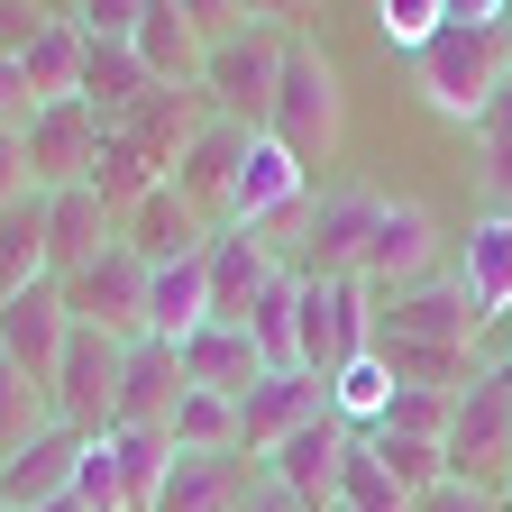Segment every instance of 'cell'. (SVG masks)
Returning <instances> with one entry per match:
<instances>
[{"label":"cell","instance_id":"9a60e30c","mask_svg":"<svg viewBox=\"0 0 512 512\" xmlns=\"http://www.w3.org/2000/svg\"><path fill=\"white\" fill-rule=\"evenodd\" d=\"M128 55L147 64L156 92H202L211 46H202V28H192V0H147L138 28H128Z\"/></svg>","mask_w":512,"mask_h":512},{"label":"cell","instance_id":"cb8c5ba5","mask_svg":"<svg viewBox=\"0 0 512 512\" xmlns=\"http://www.w3.org/2000/svg\"><path fill=\"white\" fill-rule=\"evenodd\" d=\"M458 284L485 320L512 311V211H476L467 238H458Z\"/></svg>","mask_w":512,"mask_h":512},{"label":"cell","instance_id":"d4e9b609","mask_svg":"<svg viewBox=\"0 0 512 512\" xmlns=\"http://www.w3.org/2000/svg\"><path fill=\"white\" fill-rule=\"evenodd\" d=\"M192 330H211V266H202V256H183V266H156V275H147V339L183 348Z\"/></svg>","mask_w":512,"mask_h":512},{"label":"cell","instance_id":"e0dca14e","mask_svg":"<svg viewBox=\"0 0 512 512\" xmlns=\"http://www.w3.org/2000/svg\"><path fill=\"white\" fill-rule=\"evenodd\" d=\"M64 339H74L64 284H28V293H10V302H0V357H10L19 375L55 384V357H64Z\"/></svg>","mask_w":512,"mask_h":512},{"label":"cell","instance_id":"ee69618b","mask_svg":"<svg viewBox=\"0 0 512 512\" xmlns=\"http://www.w3.org/2000/svg\"><path fill=\"white\" fill-rule=\"evenodd\" d=\"M28 119H37V92H28V74H19V64L0 55V128H28Z\"/></svg>","mask_w":512,"mask_h":512},{"label":"cell","instance_id":"d6a6232c","mask_svg":"<svg viewBox=\"0 0 512 512\" xmlns=\"http://www.w3.org/2000/svg\"><path fill=\"white\" fill-rule=\"evenodd\" d=\"M165 439H174V448H192V458H202V448H238V403L192 384V394L174 403V421H165Z\"/></svg>","mask_w":512,"mask_h":512},{"label":"cell","instance_id":"2e32d148","mask_svg":"<svg viewBox=\"0 0 512 512\" xmlns=\"http://www.w3.org/2000/svg\"><path fill=\"white\" fill-rule=\"evenodd\" d=\"M74 476H83V430H37L28 448H10L0 458V512H46V503H64L74 494Z\"/></svg>","mask_w":512,"mask_h":512},{"label":"cell","instance_id":"ab89813d","mask_svg":"<svg viewBox=\"0 0 512 512\" xmlns=\"http://www.w3.org/2000/svg\"><path fill=\"white\" fill-rule=\"evenodd\" d=\"M448 19H458V0H394V10H375V28H384V46H394V55H421Z\"/></svg>","mask_w":512,"mask_h":512},{"label":"cell","instance_id":"f6af8a7d","mask_svg":"<svg viewBox=\"0 0 512 512\" xmlns=\"http://www.w3.org/2000/svg\"><path fill=\"white\" fill-rule=\"evenodd\" d=\"M238 512H302V503H293V494H284V485H275V476H256V494H247V503H238Z\"/></svg>","mask_w":512,"mask_h":512},{"label":"cell","instance_id":"4fadbf2b","mask_svg":"<svg viewBox=\"0 0 512 512\" xmlns=\"http://www.w3.org/2000/svg\"><path fill=\"white\" fill-rule=\"evenodd\" d=\"M110 247H119V211L101 202L92 183L46 192V284H74L83 266H101Z\"/></svg>","mask_w":512,"mask_h":512},{"label":"cell","instance_id":"8fae6325","mask_svg":"<svg viewBox=\"0 0 512 512\" xmlns=\"http://www.w3.org/2000/svg\"><path fill=\"white\" fill-rule=\"evenodd\" d=\"M348 448H357V430L339 421V412H320L311 430H293L284 448H275V458H256V467H266L302 512H339V476H348Z\"/></svg>","mask_w":512,"mask_h":512},{"label":"cell","instance_id":"7a4b0ae2","mask_svg":"<svg viewBox=\"0 0 512 512\" xmlns=\"http://www.w3.org/2000/svg\"><path fill=\"white\" fill-rule=\"evenodd\" d=\"M339 128H348V92L330 74V55H320L302 28L284 46V74H275V110H266V138L302 165H330L339 156Z\"/></svg>","mask_w":512,"mask_h":512},{"label":"cell","instance_id":"e575fe53","mask_svg":"<svg viewBox=\"0 0 512 512\" xmlns=\"http://www.w3.org/2000/svg\"><path fill=\"white\" fill-rule=\"evenodd\" d=\"M384 403H394V375H384V357H357L348 375H330V412H339L357 439L384 421Z\"/></svg>","mask_w":512,"mask_h":512},{"label":"cell","instance_id":"4316f807","mask_svg":"<svg viewBox=\"0 0 512 512\" xmlns=\"http://www.w3.org/2000/svg\"><path fill=\"white\" fill-rule=\"evenodd\" d=\"M83 64H92L83 19H74V10H55V28H46V37L28 46V64H19L28 92H37V110H46V101H83Z\"/></svg>","mask_w":512,"mask_h":512},{"label":"cell","instance_id":"44dd1931","mask_svg":"<svg viewBox=\"0 0 512 512\" xmlns=\"http://www.w3.org/2000/svg\"><path fill=\"white\" fill-rule=\"evenodd\" d=\"M211 119H220V110H211V92H147L138 110L119 119V147H138L156 174H174V165H183V147L202 138Z\"/></svg>","mask_w":512,"mask_h":512},{"label":"cell","instance_id":"484cf974","mask_svg":"<svg viewBox=\"0 0 512 512\" xmlns=\"http://www.w3.org/2000/svg\"><path fill=\"white\" fill-rule=\"evenodd\" d=\"M183 375L202 384V394H247V384H266V357H256V339L238 330V320H211V330L183 339Z\"/></svg>","mask_w":512,"mask_h":512},{"label":"cell","instance_id":"b9f144b4","mask_svg":"<svg viewBox=\"0 0 512 512\" xmlns=\"http://www.w3.org/2000/svg\"><path fill=\"white\" fill-rule=\"evenodd\" d=\"M412 512H503V494H494V485H458V476H448V485H430Z\"/></svg>","mask_w":512,"mask_h":512},{"label":"cell","instance_id":"6da1fadb","mask_svg":"<svg viewBox=\"0 0 512 512\" xmlns=\"http://www.w3.org/2000/svg\"><path fill=\"white\" fill-rule=\"evenodd\" d=\"M412 83H421L430 110H448V119L476 128V110L512 83V55H503V0H458V19H448V28L412 55Z\"/></svg>","mask_w":512,"mask_h":512},{"label":"cell","instance_id":"603a6c76","mask_svg":"<svg viewBox=\"0 0 512 512\" xmlns=\"http://www.w3.org/2000/svg\"><path fill=\"white\" fill-rule=\"evenodd\" d=\"M366 220H375V192H320L311 202V238L284 275H357V247H366Z\"/></svg>","mask_w":512,"mask_h":512},{"label":"cell","instance_id":"c3c4849f","mask_svg":"<svg viewBox=\"0 0 512 512\" xmlns=\"http://www.w3.org/2000/svg\"><path fill=\"white\" fill-rule=\"evenodd\" d=\"M494 494H503V512H512V485H494Z\"/></svg>","mask_w":512,"mask_h":512},{"label":"cell","instance_id":"30bf717a","mask_svg":"<svg viewBox=\"0 0 512 512\" xmlns=\"http://www.w3.org/2000/svg\"><path fill=\"white\" fill-rule=\"evenodd\" d=\"M64 311H74V330H101V339H147V266L128 247H110L101 266H83L64 284Z\"/></svg>","mask_w":512,"mask_h":512},{"label":"cell","instance_id":"ac0fdd59","mask_svg":"<svg viewBox=\"0 0 512 512\" xmlns=\"http://www.w3.org/2000/svg\"><path fill=\"white\" fill-rule=\"evenodd\" d=\"M256 467L247 448H174V467H165V494H156V512H238L247 494H256Z\"/></svg>","mask_w":512,"mask_h":512},{"label":"cell","instance_id":"8d00e7d4","mask_svg":"<svg viewBox=\"0 0 512 512\" xmlns=\"http://www.w3.org/2000/svg\"><path fill=\"white\" fill-rule=\"evenodd\" d=\"M339 512H412V494L384 476V458H375V439H357L348 448V476H339Z\"/></svg>","mask_w":512,"mask_h":512},{"label":"cell","instance_id":"f546056e","mask_svg":"<svg viewBox=\"0 0 512 512\" xmlns=\"http://www.w3.org/2000/svg\"><path fill=\"white\" fill-rule=\"evenodd\" d=\"M110 458H119V512H156L165 467H174V439L165 430H110Z\"/></svg>","mask_w":512,"mask_h":512},{"label":"cell","instance_id":"5b68a950","mask_svg":"<svg viewBox=\"0 0 512 512\" xmlns=\"http://www.w3.org/2000/svg\"><path fill=\"white\" fill-rule=\"evenodd\" d=\"M357 357H375V293L357 275H311L302 284V375H348Z\"/></svg>","mask_w":512,"mask_h":512},{"label":"cell","instance_id":"681fc988","mask_svg":"<svg viewBox=\"0 0 512 512\" xmlns=\"http://www.w3.org/2000/svg\"><path fill=\"white\" fill-rule=\"evenodd\" d=\"M503 366H512V357H503Z\"/></svg>","mask_w":512,"mask_h":512},{"label":"cell","instance_id":"f35d334b","mask_svg":"<svg viewBox=\"0 0 512 512\" xmlns=\"http://www.w3.org/2000/svg\"><path fill=\"white\" fill-rule=\"evenodd\" d=\"M476 147H485V192H494V211H512V83L476 110Z\"/></svg>","mask_w":512,"mask_h":512},{"label":"cell","instance_id":"8992f818","mask_svg":"<svg viewBox=\"0 0 512 512\" xmlns=\"http://www.w3.org/2000/svg\"><path fill=\"white\" fill-rule=\"evenodd\" d=\"M421 275H439V220L421 202H384L375 192V220H366V247H357V284L366 293H403Z\"/></svg>","mask_w":512,"mask_h":512},{"label":"cell","instance_id":"7c38bea8","mask_svg":"<svg viewBox=\"0 0 512 512\" xmlns=\"http://www.w3.org/2000/svg\"><path fill=\"white\" fill-rule=\"evenodd\" d=\"M320 412H330V384H320V375H266V384H247V394H238V448H247V458H275V448L293 439V430H311Z\"/></svg>","mask_w":512,"mask_h":512},{"label":"cell","instance_id":"74e56055","mask_svg":"<svg viewBox=\"0 0 512 512\" xmlns=\"http://www.w3.org/2000/svg\"><path fill=\"white\" fill-rule=\"evenodd\" d=\"M448 421H458V394H421V384H394V403H384L375 430H394V439H439L448 448Z\"/></svg>","mask_w":512,"mask_h":512},{"label":"cell","instance_id":"52a82bcc","mask_svg":"<svg viewBox=\"0 0 512 512\" xmlns=\"http://www.w3.org/2000/svg\"><path fill=\"white\" fill-rule=\"evenodd\" d=\"M119 339H101V330H74L64 339V357H55V384H46V403H55V421L64 430H83V439H101L110 421H119Z\"/></svg>","mask_w":512,"mask_h":512},{"label":"cell","instance_id":"d6986e66","mask_svg":"<svg viewBox=\"0 0 512 512\" xmlns=\"http://www.w3.org/2000/svg\"><path fill=\"white\" fill-rule=\"evenodd\" d=\"M183 394H192L183 348H165V339H128V357H119V421H110V430H165Z\"/></svg>","mask_w":512,"mask_h":512},{"label":"cell","instance_id":"ba28073f","mask_svg":"<svg viewBox=\"0 0 512 512\" xmlns=\"http://www.w3.org/2000/svg\"><path fill=\"white\" fill-rule=\"evenodd\" d=\"M101 147H110V119L92 101H46L28 119V183L37 192H74V183H92Z\"/></svg>","mask_w":512,"mask_h":512},{"label":"cell","instance_id":"4dcf8cb0","mask_svg":"<svg viewBox=\"0 0 512 512\" xmlns=\"http://www.w3.org/2000/svg\"><path fill=\"white\" fill-rule=\"evenodd\" d=\"M147 92H156V83H147V64L128 55V46H101V37H92V64H83V101H92V110L119 128V119L138 110Z\"/></svg>","mask_w":512,"mask_h":512},{"label":"cell","instance_id":"7dc6e473","mask_svg":"<svg viewBox=\"0 0 512 512\" xmlns=\"http://www.w3.org/2000/svg\"><path fill=\"white\" fill-rule=\"evenodd\" d=\"M503 55H512V10H503Z\"/></svg>","mask_w":512,"mask_h":512},{"label":"cell","instance_id":"1f68e13d","mask_svg":"<svg viewBox=\"0 0 512 512\" xmlns=\"http://www.w3.org/2000/svg\"><path fill=\"white\" fill-rule=\"evenodd\" d=\"M384 375L394 384H421V394H458V384L476 375V348H421V339H375Z\"/></svg>","mask_w":512,"mask_h":512},{"label":"cell","instance_id":"bcb514c9","mask_svg":"<svg viewBox=\"0 0 512 512\" xmlns=\"http://www.w3.org/2000/svg\"><path fill=\"white\" fill-rule=\"evenodd\" d=\"M46 512H83V503H74V494H64V503H46Z\"/></svg>","mask_w":512,"mask_h":512},{"label":"cell","instance_id":"ffe728a7","mask_svg":"<svg viewBox=\"0 0 512 512\" xmlns=\"http://www.w3.org/2000/svg\"><path fill=\"white\" fill-rule=\"evenodd\" d=\"M119 247H128V256H138V266L156 275V266H183V256H202V247H211V220L192 211L174 183H156L147 202L119 220Z\"/></svg>","mask_w":512,"mask_h":512},{"label":"cell","instance_id":"7402d4cb","mask_svg":"<svg viewBox=\"0 0 512 512\" xmlns=\"http://www.w3.org/2000/svg\"><path fill=\"white\" fill-rule=\"evenodd\" d=\"M202 266H211V320H247V311H256V293L284 275V266H275V247L256 238V229H211Z\"/></svg>","mask_w":512,"mask_h":512},{"label":"cell","instance_id":"836d02e7","mask_svg":"<svg viewBox=\"0 0 512 512\" xmlns=\"http://www.w3.org/2000/svg\"><path fill=\"white\" fill-rule=\"evenodd\" d=\"M37 430H55L46 384H37V375H19L10 357H0V458H10V448H28Z\"/></svg>","mask_w":512,"mask_h":512},{"label":"cell","instance_id":"277c9868","mask_svg":"<svg viewBox=\"0 0 512 512\" xmlns=\"http://www.w3.org/2000/svg\"><path fill=\"white\" fill-rule=\"evenodd\" d=\"M448 476H458V485H512V366H476L458 384Z\"/></svg>","mask_w":512,"mask_h":512},{"label":"cell","instance_id":"60d3db41","mask_svg":"<svg viewBox=\"0 0 512 512\" xmlns=\"http://www.w3.org/2000/svg\"><path fill=\"white\" fill-rule=\"evenodd\" d=\"M55 28V10H37V0H0V55L10 64H28V46Z\"/></svg>","mask_w":512,"mask_h":512},{"label":"cell","instance_id":"83f0119b","mask_svg":"<svg viewBox=\"0 0 512 512\" xmlns=\"http://www.w3.org/2000/svg\"><path fill=\"white\" fill-rule=\"evenodd\" d=\"M238 330L256 339L266 375H293V366H302V275H275L266 293H256V311L238 320Z\"/></svg>","mask_w":512,"mask_h":512},{"label":"cell","instance_id":"3957f363","mask_svg":"<svg viewBox=\"0 0 512 512\" xmlns=\"http://www.w3.org/2000/svg\"><path fill=\"white\" fill-rule=\"evenodd\" d=\"M284 46H293V28H284L275 10H247V28H229V37L211 46V64H202L211 110L238 119V128H266V110H275V74H284Z\"/></svg>","mask_w":512,"mask_h":512},{"label":"cell","instance_id":"d590c367","mask_svg":"<svg viewBox=\"0 0 512 512\" xmlns=\"http://www.w3.org/2000/svg\"><path fill=\"white\" fill-rule=\"evenodd\" d=\"M375 439V458H384V476H394L412 503L430 494V485H448V448L439 439H394V430H366Z\"/></svg>","mask_w":512,"mask_h":512},{"label":"cell","instance_id":"5bb4252c","mask_svg":"<svg viewBox=\"0 0 512 512\" xmlns=\"http://www.w3.org/2000/svg\"><path fill=\"white\" fill-rule=\"evenodd\" d=\"M256 138H266V128H238V119H211L202 138L183 147V165H174L165 183H174V192H183V202L202 211L211 229H229V192H238V165H247V147H256Z\"/></svg>","mask_w":512,"mask_h":512},{"label":"cell","instance_id":"f1b7e54d","mask_svg":"<svg viewBox=\"0 0 512 512\" xmlns=\"http://www.w3.org/2000/svg\"><path fill=\"white\" fill-rule=\"evenodd\" d=\"M46 284V192L28 202H0V302Z\"/></svg>","mask_w":512,"mask_h":512},{"label":"cell","instance_id":"9c48e42d","mask_svg":"<svg viewBox=\"0 0 512 512\" xmlns=\"http://www.w3.org/2000/svg\"><path fill=\"white\" fill-rule=\"evenodd\" d=\"M485 330V311L467 302L458 275H421L403 293H375V339H421V348H467Z\"/></svg>","mask_w":512,"mask_h":512},{"label":"cell","instance_id":"7bdbcfd3","mask_svg":"<svg viewBox=\"0 0 512 512\" xmlns=\"http://www.w3.org/2000/svg\"><path fill=\"white\" fill-rule=\"evenodd\" d=\"M28 128H0V202H28Z\"/></svg>","mask_w":512,"mask_h":512}]
</instances>
